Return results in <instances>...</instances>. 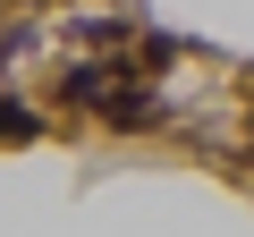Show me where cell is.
Here are the masks:
<instances>
[{"label": "cell", "instance_id": "cell-1", "mask_svg": "<svg viewBox=\"0 0 254 237\" xmlns=\"http://www.w3.org/2000/svg\"><path fill=\"white\" fill-rule=\"evenodd\" d=\"M34 136V110H17V102H0V144H26Z\"/></svg>", "mask_w": 254, "mask_h": 237}]
</instances>
